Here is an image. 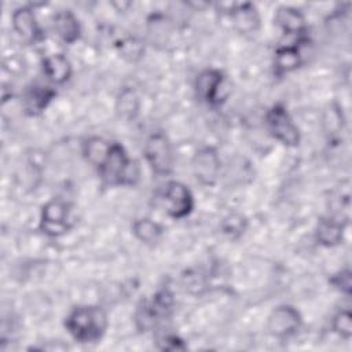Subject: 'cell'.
I'll return each instance as SVG.
<instances>
[{
	"instance_id": "cell-15",
	"label": "cell",
	"mask_w": 352,
	"mask_h": 352,
	"mask_svg": "<svg viewBox=\"0 0 352 352\" xmlns=\"http://www.w3.org/2000/svg\"><path fill=\"white\" fill-rule=\"evenodd\" d=\"M41 70L45 78L55 85H62L69 81L73 73L69 58L60 52L45 56L41 62Z\"/></svg>"
},
{
	"instance_id": "cell-19",
	"label": "cell",
	"mask_w": 352,
	"mask_h": 352,
	"mask_svg": "<svg viewBox=\"0 0 352 352\" xmlns=\"http://www.w3.org/2000/svg\"><path fill=\"white\" fill-rule=\"evenodd\" d=\"M140 98L132 87H122L116 100V110L124 120H133L139 114Z\"/></svg>"
},
{
	"instance_id": "cell-26",
	"label": "cell",
	"mask_w": 352,
	"mask_h": 352,
	"mask_svg": "<svg viewBox=\"0 0 352 352\" xmlns=\"http://www.w3.org/2000/svg\"><path fill=\"white\" fill-rule=\"evenodd\" d=\"M157 345L162 351H183L187 348L184 341L176 334H166L157 341Z\"/></svg>"
},
{
	"instance_id": "cell-20",
	"label": "cell",
	"mask_w": 352,
	"mask_h": 352,
	"mask_svg": "<svg viewBox=\"0 0 352 352\" xmlns=\"http://www.w3.org/2000/svg\"><path fill=\"white\" fill-rule=\"evenodd\" d=\"M147 304L153 318L158 323L160 320L170 318L175 307V297L168 289H161L153 296L150 301H147Z\"/></svg>"
},
{
	"instance_id": "cell-17",
	"label": "cell",
	"mask_w": 352,
	"mask_h": 352,
	"mask_svg": "<svg viewBox=\"0 0 352 352\" xmlns=\"http://www.w3.org/2000/svg\"><path fill=\"white\" fill-rule=\"evenodd\" d=\"M344 221L333 217V216H324L318 220L316 228H315V238L318 243L326 248H333L341 243L344 238Z\"/></svg>"
},
{
	"instance_id": "cell-16",
	"label": "cell",
	"mask_w": 352,
	"mask_h": 352,
	"mask_svg": "<svg viewBox=\"0 0 352 352\" xmlns=\"http://www.w3.org/2000/svg\"><path fill=\"white\" fill-rule=\"evenodd\" d=\"M302 43H292L276 48L274 55V70L278 76H283L297 70L302 63Z\"/></svg>"
},
{
	"instance_id": "cell-8",
	"label": "cell",
	"mask_w": 352,
	"mask_h": 352,
	"mask_svg": "<svg viewBox=\"0 0 352 352\" xmlns=\"http://www.w3.org/2000/svg\"><path fill=\"white\" fill-rule=\"evenodd\" d=\"M302 324V316L293 305H279L267 319V330L271 336L285 340L294 336Z\"/></svg>"
},
{
	"instance_id": "cell-11",
	"label": "cell",
	"mask_w": 352,
	"mask_h": 352,
	"mask_svg": "<svg viewBox=\"0 0 352 352\" xmlns=\"http://www.w3.org/2000/svg\"><path fill=\"white\" fill-rule=\"evenodd\" d=\"M274 22L286 36H296L298 41H308L305 16L298 8L292 6L279 7L274 15Z\"/></svg>"
},
{
	"instance_id": "cell-1",
	"label": "cell",
	"mask_w": 352,
	"mask_h": 352,
	"mask_svg": "<svg viewBox=\"0 0 352 352\" xmlns=\"http://www.w3.org/2000/svg\"><path fill=\"white\" fill-rule=\"evenodd\" d=\"M63 324L77 342L94 344L104 336L109 319L99 305H77L66 315Z\"/></svg>"
},
{
	"instance_id": "cell-5",
	"label": "cell",
	"mask_w": 352,
	"mask_h": 352,
	"mask_svg": "<svg viewBox=\"0 0 352 352\" xmlns=\"http://www.w3.org/2000/svg\"><path fill=\"white\" fill-rule=\"evenodd\" d=\"M158 199L164 212L175 220L187 217L194 209V195L191 190L177 180L166 182L158 191Z\"/></svg>"
},
{
	"instance_id": "cell-24",
	"label": "cell",
	"mask_w": 352,
	"mask_h": 352,
	"mask_svg": "<svg viewBox=\"0 0 352 352\" xmlns=\"http://www.w3.org/2000/svg\"><path fill=\"white\" fill-rule=\"evenodd\" d=\"M221 228L224 234H228L230 236L236 238L243 234L246 228V220L241 214H230L228 217L224 219Z\"/></svg>"
},
{
	"instance_id": "cell-14",
	"label": "cell",
	"mask_w": 352,
	"mask_h": 352,
	"mask_svg": "<svg viewBox=\"0 0 352 352\" xmlns=\"http://www.w3.org/2000/svg\"><path fill=\"white\" fill-rule=\"evenodd\" d=\"M55 34L66 44L76 43L81 36V25L72 10H59L52 16Z\"/></svg>"
},
{
	"instance_id": "cell-7",
	"label": "cell",
	"mask_w": 352,
	"mask_h": 352,
	"mask_svg": "<svg viewBox=\"0 0 352 352\" xmlns=\"http://www.w3.org/2000/svg\"><path fill=\"white\" fill-rule=\"evenodd\" d=\"M194 89L202 102L209 106H220L230 94V85L224 73L219 69L202 70L194 82Z\"/></svg>"
},
{
	"instance_id": "cell-6",
	"label": "cell",
	"mask_w": 352,
	"mask_h": 352,
	"mask_svg": "<svg viewBox=\"0 0 352 352\" xmlns=\"http://www.w3.org/2000/svg\"><path fill=\"white\" fill-rule=\"evenodd\" d=\"M73 227L72 206L62 198L45 202L40 213V230L43 234L56 238L65 235Z\"/></svg>"
},
{
	"instance_id": "cell-21",
	"label": "cell",
	"mask_w": 352,
	"mask_h": 352,
	"mask_svg": "<svg viewBox=\"0 0 352 352\" xmlns=\"http://www.w3.org/2000/svg\"><path fill=\"white\" fill-rule=\"evenodd\" d=\"M109 147H110V143L106 142L104 139L99 136H91L85 139L82 143V155L92 166L98 169L102 161L104 160Z\"/></svg>"
},
{
	"instance_id": "cell-25",
	"label": "cell",
	"mask_w": 352,
	"mask_h": 352,
	"mask_svg": "<svg viewBox=\"0 0 352 352\" xmlns=\"http://www.w3.org/2000/svg\"><path fill=\"white\" fill-rule=\"evenodd\" d=\"M329 282L333 285V287L338 289L341 293H345L346 296L351 294V271L348 268L338 271L337 274H334L333 276H330Z\"/></svg>"
},
{
	"instance_id": "cell-4",
	"label": "cell",
	"mask_w": 352,
	"mask_h": 352,
	"mask_svg": "<svg viewBox=\"0 0 352 352\" xmlns=\"http://www.w3.org/2000/svg\"><path fill=\"white\" fill-rule=\"evenodd\" d=\"M265 128L270 135L286 147H297L301 140V133L297 124L293 121L286 106L282 103L272 104L264 116Z\"/></svg>"
},
{
	"instance_id": "cell-3",
	"label": "cell",
	"mask_w": 352,
	"mask_h": 352,
	"mask_svg": "<svg viewBox=\"0 0 352 352\" xmlns=\"http://www.w3.org/2000/svg\"><path fill=\"white\" fill-rule=\"evenodd\" d=\"M143 154L147 165L157 176H168L175 168V154L169 138L161 132H153L144 142Z\"/></svg>"
},
{
	"instance_id": "cell-2",
	"label": "cell",
	"mask_w": 352,
	"mask_h": 352,
	"mask_svg": "<svg viewBox=\"0 0 352 352\" xmlns=\"http://www.w3.org/2000/svg\"><path fill=\"white\" fill-rule=\"evenodd\" d=\"M98 173L103 184L109 187L133 186L140 176L138 162L128 155L124 146L118 142L110 143L107 154L98 168Z\"/></svg>"
},
{
	"instance_id": "cell-22",
	"label": "cell",
	"mask_w": 352,
	"mask_h": 352,
	"mask_svg": "<svg viewBox=\"0 0 352 352\" xmlns=\"http://www.w3.org/2000/svg\"><path fill=\"white\" fill-rule=\"evenodd\" d=\"M117 48H118V52L121 54V56L131 62L142 58V55L144 52L143 41L136 37H126V38L120 40L117 43Z\"/></svg>"
},
{
	"instance_id": "cell-10",
	"label": "cell",
	"mask_w": 352,
	"mask_h": 352,
	"mask_svg": "<svg viewBox=\"0 0 352 352\" xmlns=\"http://www.w3.org/2000/svg\"><path fill=\"white\" fill-rule=\"evenodd\" d=\"M220 155L214 147H201L192 157V172L202 184H213L220 172Z\"/></svg>"
},
{
	"instance_id": "cell-23",
	"label": "cell",
	"mask_w": 352,
	"mask_h": 352,
	"mask_svg": "<svg viewBox=\"0 0 352 352\" xmlns=\"http://www.w3.org/2000/svg\"><path fill=\"white\" fill-rule=\"evenodd\" d=\"M331 329L344 340H349L352 336V315L348 309L338 311L331 320Z\"/></svg>"
},
{
	"instance_id": "cell-18",
	"label": "cell",
	"mask_w": 352,
	"mask_h": 352,
	"mask_svg": "<svg viewBox=\"0 0 352 352\" xmlns=\"http://www.w3.org/2000/svg\"><path fill=\"white\" fill-rule=\"evenodd\" d=\"M132 234L146 245H155L164 234V227L150 217H140L133 220Z\"/></svg>"
},
{
	"instance_id": "cell-9",
	"label": "cell",
	"mask_w": 352,
	"mask_h": 352,
	"mask_svg": "<svg viewBox=\"0 0 352 352\" xmlns=\"http://www.w3.org/2000/svg\"><path fill=\"white\" fill-rule=\"evenodd\" d=\"M11 25L14 32L28 44H36L44 38L43 30L30 6L15 8L11 15Z\"/></svg>"
},
{
	"instance_id": "cell-13",
	"label": "cell",
	"mask_w": 352,
	"mask_h": 352,
	"mask_svg": "<svg viewBox=\"0 0 352 352\" xmlns=\"http://www.w3.org/2000/svg\"><path fill=\"white\" fill-rule=\"evenodd\" d=\"M227 14L232 22V28L241 34L254 33L260 26V15L253 3H236L230 6Z\"/></svg>"
},
{
	"instance_id": "cell-12",
	"label": "cell",
	"mask_w": 352,
	"mask_h": 352,
	"mask_svg": "<svg viewBox=\"0 0 352 352\" xmlns=\"http://www.w3.org/2000/svg\"><path fill=\"white\" fill-rule=\"evenodd\" d=\"M56 91L47 84H30L22 95V109L29 117H37L45 111L50 103L55 99Z\"/></svg>"
}]
</instances>
